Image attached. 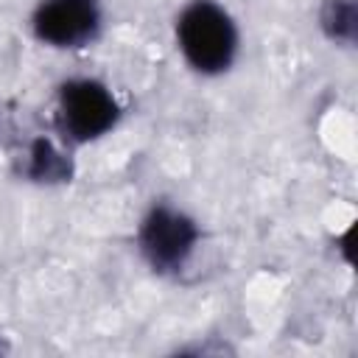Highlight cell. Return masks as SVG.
Wrapping results in <instances>:
<instances>
[{"label":"cell","instance_id":"1","mask_svg":"<svg viewBox=\"0 0 358 358\" xmlns=\"http://www.w3.org/2000/svg\"><path fill=\"white\" fill-rule=\"evenodd\" d=\"M176 39L187 64L204 76L224 73L238 53L235 22L213 0H193L179 14Z\"/></svg>","mask_w":358,"mask_h":358},{"label":"cell","instance_id":"2","mask_svg":"<svg viewBox=\"0 0 358 358\" xmlns=\"http://www.w3.org/2000/svg\"><path fill=\"white\" fill-rule=\"evenodd\" d=\"M117 120V103L112 92L92 78H73L59 87L56 126L73 143H90L106 134Z\"/></svg>","mask_w":358,"mask_h":358},{"label":"cell","instance_id":"3","mask_svg":"<svg viewBox=\"0 0 358 358\" xmlns=\"http://www.w3.org/2000/svg\"><path fill=\"white\" fill-rule=\"evenodd\" d=\"M137 241L154 271H176L193 255L199 243V227L185 213L159 204L145 215Z\"/></svg>","mask_w":358,"mask_h":358},{"label":"cell","instance_id":"4","mask_svg":"<svg viewBox=\"0 0 358 358\" xmlns=\"http://www.w3.org/2000/svg\"><path fill=\"white\" fill-rule=\"evenodd\" d=\"M101 28L98 0H42L34 11L36 39L53 48H81Z\"/></svg>","mask_w":358,"mask_h":358},{"label":"cell","instance_id":"5","mask_svg":"<svg viewBox=\"0 0 358 358\" xmlns=\"http://www.w3.org/2000/svg\"><path fill=\"white\" fill-rule=\"evenodd\" d=\"M322 25L333 39L352 42L355 34V3L352 0H327L322 11Z\"/></svg>","mask_w":358,"mask_h":358},{"label":"cell","instance_id":"6","mask_svg":"<svg viewBox=\"0 0 358 358\" xmlns=\"http://www.w3.org/2000/svg\"><path fill=\"white\" fill-rule=\"evenodd\" d=\"M31 176L34 179H59L64 176V162L50 148L48 140H36L31 148Z\"/></svg>","mask_w":358,"mask_h":358}]
</instances>
